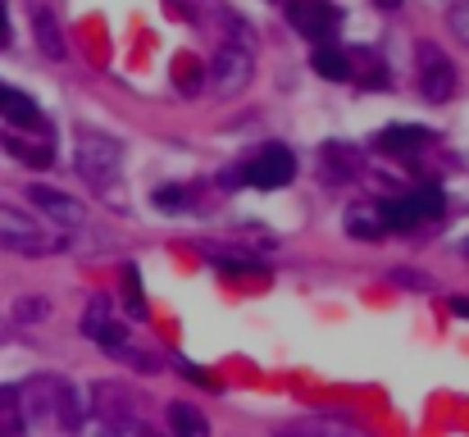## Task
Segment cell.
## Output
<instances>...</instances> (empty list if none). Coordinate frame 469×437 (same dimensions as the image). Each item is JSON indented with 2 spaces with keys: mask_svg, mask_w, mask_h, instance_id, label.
I'll use <instances>...</instances> for the list:
<instances>
[{
  "mask_svg": "<svg viewBox=\"0 0 469 437\" xmlns=\"http://www.w3.org/2000/svg\"><path fill=\"white\" fill-rule=\"evenodd\" d=\"M123 301H128V310H132V315H146V297H142L137 273H128V291H123Z\"/></svg>",
  "mask_w": 469,
  "mask_h": 437,
  "instance_id": "19",
  "label": "cell"
},
{
  "mask_svg": "<svg viewBox=\"0 0 469 437\" xmlns=\"http://www.w3.org/2000/svg\"><path fill=\"white\" fill-rule=\"evenodd\" d=\"M169 428H173V437H210L206 415H200L196 406H187V401H173L169 406Z\"/></svg>",
  "mask_w": 469,
  "mask_h": 437,
  "instance_id": "11",
  "label": "cell"
},
{
  "mask_svg": "<svg viewBox=\"0 0 469 437\" xmlns=\"http://www.w3.org/2000/svg\"><path fill=\"white\" fill-rule=\"evenodd\" d=\"M37 32H41V50L46 55H64V41H59V32H55V23H50L46 10H37Z\"/></svg>",
  "mask_w": 469,
  "mask_h": 437,
  "instance_id": "16",
  "label": "cell"
},
{
  "mask_svg": "<svg viewBox=\"0 0 469 437\" xmlns=\"http://www.w3.org/2000/svg\"><path fill=\"white\" fill-rule=\"evenodd\" d=\"M83 333H87L92 342H101V346H123V328H119L114 319H105V310H101V306L83 319Z\"/></svg>",
  "mask_w": 469,
  "mask_h": 437,
  "instance_id": "13",
  "label": "cell"
},
{
  "mask_svg": "<svg viewBox=\"0 0 469 437\" xmlns=\"http://www.w3.org/2000/svg\"><path fill=\"white\" fill-rule=\"evenodd\" d=\"M119 165H123V151L110 137H92V132L78 137V169H83V178L110 187L119 178Z\"/></svg>",
  "mask_w": 469,
  "mask_h": 437,
  "instance_id": "2",
  "label": "cell"
},
{
  "mask_svg": "<svg viewBox=\"0 0 469 437\" xmlns=\"http://www.w3.org/2000/svg\"><path fill=\"white\" fill-rule=\"evenodd\" d=\"M251 68H255V59H251V50H242V46H219V55H215V64H210V92L215 96H237L246 83H251Z\"/></svg>",
  "mask_w": 469,
  "mask_h": 437,
  "instance_id": "3",
  "label": "cell"
},
{
  "mask_svg": "<svg viewBox=\"0 0 469 437\" xmlns=\"http://www.w3.org/2000/svg\"><path fill=\"white\" fill-rule=\"evenodd\" d=\"M447 23H451V32H456V37L469 46V0H460V5L447 14Z\"/></svg>",
  "mask_w": 469,
  "mask_h": 437,
  "instance_id": "17",
  "label": "cell"
},
{
  "mask_svg": "<svg viewBox=\"0 0 469 437\" xmlns=\"http://www.w3.org/2000/svg\"><path fill=\"white\" fill-rule=\"evenodd\" d=\"M420 92L424 101H447L456 92V68L438 46H420Z\"/></svg>",
  "mask_w": 469,
  "mask_h": 437,
  "instance_id": "5",
  "label": "cell"
},
{
  "mask_svg": "<svg viewBox=\"0 0 469 437\" xmlns=\"http://www.w3.org/2000/svg\"><path fill=\"white\" fill-rule=\"evenodd\" d=\"M420 224V214L411 210V201H387L378 205V228L383 233H411Z\"/></svg>",
  "mask_w": 469,
  "mask_h": 437,
  "instance_id": "12",
  "label": "cell"
},
{
  "mask_svg": "<svg viewBox=\"0 0 469 437\" xmlns=\"http://www.w3.org/2000/svg\"><path fill=\"white\" fill-rule=\"evenodd\" d=\"M288 19H292V28L305 32V37H332V28L342 23L338 5H328V0H292V5H288Z\"/></svg>",
  "mask_w": 469,
  "mask_h": 437,
  "instance_id": "6",
  "label": "cell"
},
{
  "mask_svg": "<svg viewBox=\"0 0 469 437\" xmlns=\"http://www.w3.org/2000/svg\"><path fill=\"white\" fill-rule=\"evenodd\" d=\"M292 174H296V156L288 151V146H270V151H264V156L246 169V183L260 187V192H279V187L292 183Z\"/></svg>",
  "mask_w": 469,
  "mask_h": 437,
  "instance_id": "4",
  "label": "cell"
},
{
  "mask_svg": "<svg viewBox=\"0 0 469 437\" xmlns=\"http://www.w3.org/2000/svg\"><path fill=\"white\" fill-rule=\"evenodd\" d=\"M178 87H182V92L196 87V64H191V59H178Z\"/></svg>",
  "mask_w": 469,
  "mask_h": 437,
  "instance_id": "20",
  "label": "cell"
},
{
  "mask_svg": "<svg viewBox=\"0 0 469 437\" xmlns=\"http://www.w3.org/2000/svg\"><path fill=\"white\" fill-rule=\"evenodd\" d=\"M305 433H310V437H369L365 428H356V424H342V419H328V415L310 419V424H305Z\"/></svg>",
  "mask_w": 469,
  "mask_h": 437,
  "instance_id": "14",
  "label": "cell"
},
{
  "mask_svg": "<svg viewBox=\"0 0 469 437\" xmlns=\"http://www.w3.org/2000/svg\"><path fill=\"white\" fill-rule=\"evenodd\" d=\"M442 205H447V201H442V192H438L433 183H424V187L411 196V210H415L420 218H438V214H442Z\"/></svg>",
  "mask_w": 469,
  "mask_h": 437,
  "instance_id": "15",
  "label": "cell"
},
{
  "mask_svg": "<svg viewBox=\"0 0 469 437\" xmlns=\"http://www.w3.org/2000/svg\"><path fill=\"white\" fill-rule=\"evenodd\" d=\"M451 315H460V319H469V297H456V301H451Z\"/></svg>",
  "mask_w": 469,
  "mask_h": 437,
  "instance_id": "23",
  "label": "cell"
},
{
  "mask_svg": "<svg viewBox=\"0 0 469 437\" xmlns=\"http://www.w3.org/2000/svg\"><path fill=\"white\" fill-rule=\"evenodd\" d=\"M0 246L5 251H19V255H50L55 251V237L41 233L37 218L10 210V205H0Z\"/></svg>",
  "mask_w": 469,
  "mask_h": 437,
  "instance_id": "1",
  "label": "cell"
},
{
  "mask_svg": "<svg viewBox=\"0 0 469 437\" xmlns=\"http://www.w3.org/2000/svg\"><path fill=\"white\" fill-rule=\"evenodd\" d=\"M429 141H433V132L415 128V123L383 128V137H378V146H383V151H392V156H411V151H420V146H429Z\"/></svg>",
  "mask_w": 469,
  "mask_h": 437,
  "instance_id": "8",
  "label": "cell"
},
{
  "mask_svg": "<svg viewBox=\"0 0 469 437\" xmlns=\"http://www.w3.org/2000/svg\"><path fill=\"white\" fill-rule=\"evenodd\" d=\"M310 64H314V73L319 78H328V83H347L351 78V59L338 50V46H314V55H310Z\"/></svg>",
  "mask_w": 469,
  "mask_h": 437,
  "instance_id": "10",
  "label": "cell"
},
{
  "mask_svg": "<svg viewBox=\"0 0 469 437\" xmlns=\"http://www.w3.org/2000/svg\"><path fill=\"white\" fill-rule=\"evenodd\" d=\"M0 119H10V123H19V128H37V123H41L37 101L23 96V92H14V87H0Z\"/></svg>",
  "mask_w": 469,
  "mask_h": 437,
  "instance_id": "9",
  "label": "cell"
},
{
  "mask_svg": "<svg viewBox=\"0 0 469 437\" xmlns=\"http://www.w3.org/2000/svg\"><path fill=\"white\" fill-rule=\"evenodd\" d=\"M274 437H301V433H274Z\"/></svg>",
  "mask_w": 469,
  "mask_h": 437,
  "instance_id": "26",
  "label": "cell"
},
{
  "mask_svg": "<svg viewBox=\"0 0 469 437\" xmlns=\"http://www.w3.org/2000/svg\"><path fill=\"white\" fill-rule=\"evenodd\" d=\"M28 196H32V205H37V210H46L50 218H59V224H69V228H83L87 218H92V214H87V205H83V201H74L69 192H55V187H32Z\"/></svg>",
  "mask_w": 469,
  "mask_h": 437,
  "instance_id": "7",
  "label": "cell"
},
{
  "mask_svg": "<svg viewBox=\"0 0 469 437\" xmlns=\"http://www.w3.org/2000/svg\"><path fill=\"white\" fill-rule=\"evenodd\" d=\"M178 370H182V374H187V379H191V383H200V388H219V383H215V379H210V374H200V370H196V364H187V360H182V364H178Z\"/></svg>",
  "mask_w": 469,
  "mask_h": 437,
  "instance_id": "21",
  "label": "cell"
},
{
  "mask_svg": "<svg viewBox=\"0 0 469 437\" xmlns=\"http://www.w3.org/2000/svg\"><path fill=\"white\" fill-rule=\"evenodd\" d=\"M347 233H356V237H378L383 228L374 224L369 214H360V210H356V214H347Z\"/></svg>",
  "mask_w": 469,
  "mask_h": 437,
  "instance_id": "18",
  "label": "cell"
},
{
  "mask_svg": "<svg viewBox=\"0 0 469 437\" xmlns=\"http://www.w3.org/2000/svg\"><path fill=\"white\" fill-rule=\"evenodd\" d=\"M378 5H383V10H396V5H401V0H378Z\"/></svg>",
  "mask_w": 469,
  "mask_h": 437,
  "instance_id": "25",
  "label": "cell"
},
{
  "mask_svg": "<svg viewBox=\"0 0 469 437\" xmlns=\"http://www.w3.org/2000/svg\"><path fill=\"white\" fill-rule=\"evenodd\" d=\"M178 201H182L178 187H160V192H155V205H178Z\"/></svg>",
  "mask_w": 469,
  "mask_h": 437,
  "instance_id": "22",
  "label": "cell"
},
{
  "mask_svg": "<svg viewBox=\"0 0 469 437\" xmlns=\"http://www.w3.org/2000/svg\"><path fill=\"white\" fill-rule=\"evenodd\" d=\"M10 28V19H5V0H0V32H5Z\"/></svg>",
  "mask_w": 469,
  "mask_h": 437,
  "instance_id": "24",
  "label": "cell"
}]
</instances>
